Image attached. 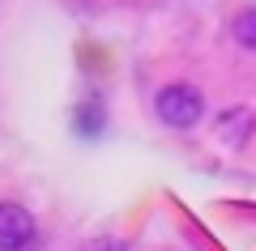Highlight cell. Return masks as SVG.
<instances>
[{"mask_svg": "<svg viewBox=\"0 0 256 251\" xmlns=\"http://www.w3.org/2000/svg\"><path fill=\"white\" fill-rule=\"evenodd\" d=\"M154 111L158 119H162L166 128H196L205 115V94L196 90V85H188V81H171V85H162L154 98Z\"/></svg>", "mask_w": 256, "mask_h": 251, "instance_id": "1", "label": "cell"}, {"mask_svg": "<svg viewBox=\"0 0 256 251\" xmlns=\"http://www.w3.org/2000/svg\"><path fill=\"white\" fill-rule=\"evenodd\" d=\"M34 243V217L18 200H0V251H26Z\"/></svg>", "mask_w": 256, "mask_h": 251, "instance_id": "2", "label": "cell"}, {"mask_svg": "<svg viewBox=\"0 0 256 251\" xmlns=\"http://www.w3.org/2000/svg\"><path fill=\"white\" fill-rule=\"evenodd\" d=\"M73 128L86 136V141H94V136L107 128V111H102V102L98 98H86L82 107H77V115H73Z\"/></svg>", "mask_w": 256, "mask_h": 251, "instance_id": "3", "label": "cell"}, {"mask_svg": "<svg viewBox=\"0 0 256 251\" xmlns=\"http://www.w3.org/2000/svg\"><path fill=\"white\" fill-rule=\"evenodd\" d=\"M230 34L244 51H256V9H244L235 21H230Z\"/></svg>", "mask_w": 256, "mask_h": 251, "instance_id": "4", "label": "cell"}, {"mask_svg": "<svg viewBox=\"0 0 256 251\" xmlns=\"http://www.w3.org/2000/svg\"><path fill=\"white\" fill-rule=\"evenodd\" d=\"M218 132H222V136H226V141H230V145H239V141H244V136H248V132H252V119H248V115H244V111H226V115H222V119H218Z\"/></svg>", "mask_w": 256, "mask_h": 251, "instance_id": "5", "label": "cell"}, {"mask_svg": "<svg viewBox=\"0 0 256 251\" xmlns=\"http://www.w3.org/2000/svg\"><path fill=\"white\" fill-rule=\"evenodd\" d=\"M86 251H128V243H124V239H111V234H102V239L86 243Z\"/></svg>", "mask_w": 256, "mask_h": 251, "instance_id": "6", "label": "cell"}]
</instances>
